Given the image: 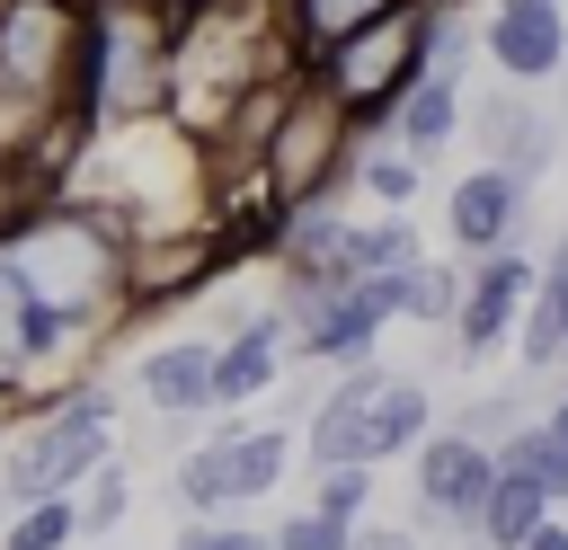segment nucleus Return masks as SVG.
Masks as SVG:
<instances>
[{
  "mask_svg": "<svg viewBox=\"0 0 568 550\" xmlns=\"http://www.w3.org/2000/svg\"><path fill=\"white\" fill-rule=\"evenodd\" d=\"M169 53H178V0H89L80 133L169 115Z\"/></svg>",
  "mask_w": 568,
  "mask_h": 550,
  "instance_id": "obj_1",
  "label": "nucleus"
},
{
  "mask_svg": "<svg viewBox=\"0 0 568 550\" xmlns=\"http://www.w3.org/2000/svg\"><path fill=\"white\" fill-rule=\"evenodd\" d=\"M426 381H408V373H382L373 355L364 364H337V381L320 390V408H311V470L320 461H390V452H417L426 444Z\"/></svg>",
  "mask_w": 568,
  "mask_h": 550,
  "instance_id": "obj_2",
  "label": "nucleus"
},
{
  "mask_svg": "<svg viewBox=\"0 0 568 550\" xmlns=\"http://www.w3.org/2000/svg\"><path fill=\"white\" fill-rule=\"evenodd\" d=\"M106 435H115V390L80 381V390L53 399L18 444H0V497L27 506V497H62V488H80V479L106 461Z\"/></svg>",
  "mask_w": 568,
  "mask_h": 550,
  "instance_id": "obj_3",
  "label": "nucleus"
},
{
  "mask_svg": "<svg viewBox=\"0 0 568 550\" xmlns=\"http://www.w3.org/2000/svg\"><path fill=\"white\" fill-rule=\"evenodd\" d=\"M417 71H426V62H417V0H399V9H382V18L346 27L337 44H320V53H311V80H320V89H337L355 115L399 106V89H408Z\"/></svg>",
  "mask_w": 568,
  "mask_h": 550,
  "instance_id": "obj_4",
  "label": "nucleus"
},
{
  "mask_svg": "<svg viewBox=\"0 0 568 550\" xmlns=\"http://www.w3.org/2000/svg\"><path fill=\"white\" fill-rule=\"evenodd\" d=\"M284 461H293L284 426H222L213 444H195L178 461V506L186 515H240V506L284 488Z\"/></svg>",
  "mask_w": 568,
  "mask_h": 550,
  "instance_id": "obj_5",
  "label": "nucleus"
},
{
  "mask_svg": "<svg viewBox=\"0 0 568 550\" xmlns=\"http://www.w3.org/2000/svg\"><path fill=\"white\" fill-rule=\"evenodd\" d=\"M532 284H541V266L506 240V248H479L470 266H462V310H453V355L462 364H479V355H497L506 337H515V319H524V302H532Z\"/></svg>",
  "mask_w": 568,
  "mask_h": 550,
  "instance_id": "obj_6",
  "label": "nucleus"
},
{
  "mask_svg": "<svg viewBox=\"0 0 568 550\" xmlns=\"http://www.w3.org/2000/svg\"><path fill=\"white\" fill-rule=\"evenodd\" d=\"M408 461H417V523L479 532V506H488V479H497V444L444 426V435H426Z\"/></svg>",
  "mask_w": 568,
  "mask_h": 550,
  "instance_id": "obj_7",
  "label": "nucleus"
},
{
  "mask_svg": "<svg viewBox=\"0 0 568 550\" xmlns=\"http://www.w3.org/2000/svg\"><path fill=\"white\" fill-rule=\"evenodd\" d=\"M284 310H293V355H311V364H364L390 328V302L364 275L328 284V293H284Z\"/></svg>",
  "mask_w": 568,
  "mask_h": 550,
  "instance_id": "obj_8",
  "label": "nucleus"
},
{
  "mask_svg": "<svg viewBox=\"0 0 568 550\" xmlns=\"http://www.w3.org/2000/svg\"><path fill=\"white\" fill-rule=\"evenodd\" d=\"M479 62L497 80H559L568 71V0H488L479 9Z\"/></svg>",
  "mask_w": 568,
  "mask_h": 550,
  "instance_id": "obj_9",
  "label": "nucleus"
},
{
  "mask_svg": "<svg viewBox=\"0 0 568 550\" xmlns=\"http://www.w3.org/2000/svg\"><path fill=\"white\" fill-rule=\"evenodd\" d=\"M284 355H293V310H284V302H266V310H248L240 328H222V337H213V408L266 399L275 373H284Z\"/></svg>",
  "mask_w": 568,
  "mask_h": 550,
  "instance_id": "obj_10",
  "label": "nucleus"
},
{
  "mask_svg": "<svg viewBox=\"0 0 568 550\" xmlns=\"http://www.w3.org/2000/svg\"><path fill=\"white\" fill-rule=\"evenodd\" d=\"M559 133H568V115H550V106L532 98V80H497V89L479 98V151H488L497 169H515V177H541L550 151H559Z\"/></svg>",
  "mask_w": 568,
  "mask_h": 550,
  "instance_id": "obj_11",
  "label": "nucleus"
},
{
  "mask_svg": "<svg viewBox=\"0 0 568 550\" xmlns=\"http://www.w3.org/2000/svg\"><path fill=\"white\" fill-rule=\"evenodd\" d=\"M524 195H532V177H515V169L479 160V169L444 195V231H453V248H470V257H479V248H506V240L524 231V213H532Z\"/></svg>",
  "mask_w": 568,
  "mask_h": 550,
  "instance_id": "obj_12",
  "label": "nucleus"
},
{
  "mask_svg": "<svg viewBox=\"0 0 568 550\" xmlns=\"http://www.w3.org/2000/svg\"><path fill=\"white\" fill-rule=\"evenodd\" d=\"M142 399L160 417H204L213 408V337H169L142 355Z\"/></svg>",
  "mask_w": 568,
  "mask_h": 550,
  "instance_id": "obj_13",
  "label": "nucleus"
},
{
  "mask_svg": "<svg viewBox=\"0 0 568 550\" xmlns=\"http://www.w3.org/2000/svg\"><path fill=\"white\" fill-rule=\"evenodd\" d=\"M453 133H462V80L417 71V80L399 89V106H390V142H399V151H417V160H435Z\"/></svg>",
  "mask_w": 568,
  "mask_h": 550,
  "instance_id": "obj_14",
  "label": "nucleus"
},
{
  "mask_svg": "<svg viewBox=\"0 0 568 550\" xmlns=\"http://www.w3.org/2000/svg\"><path fill=\"white\" fill-rule=\"evenodd\" d=\"M550 515V488L524 470V461H497V479H488V506H479V541L488 550H524V532Z\"/></svg>",
  "mask_w": 568,
  "mask_h": 550,
  "instance_id": "obj_15",
  "label": "nucleus"
},
{
  "mask_svg": "<svg viewBox=\"0 0 568 550\" xmlns=\"http://www.w3.org/2000/svg\"><path fill=\"white\" fill-rule=\"evenodd\" d=\"M80 541V497L62 488V497H27L18 515H9V532H0V550H71Z\"/></svg>",
  "mask_w": 568,
  "mask_h": 550,
  "instance_id": "obj_16",
  "label": "nucleus"
},
{
  "mask_svg": "<svg viewBox=\"0 0 568 550\" xmlns=\"http://www.w3.org/2000/svg\"><path fill=\"white\" fill-rule=\"evenodd\" d=\"M453 310H462V266L408 257V266H399V319H444V328H453Z\"/></svg>",
  "mask_w": 568,
  "mask_h": 550,
  "instance_id": "obj_17",
  "label": "nucleus"
},
{
  "mask_svg": "<svg viewBox=\"0 0 568 550\" xmlns=\"http://www.w3.org/2000/svg\"><path fill=\"white\" fill-rule=\"evenodd\" d=\"M515 355H524V373H568V310H559L550 293L524 302V319H515Z\"/></svg>",
  "mask_w": 568,
  "mask_h": 550,
  "instance_id": "obj_18",
  "label": "nucleus"
},
{
  "mask_svg": "<svg viewBox=\"0 0 568 550\" xmlns=\"http://www.w3.org/2000/svg\"><path fill=\"white\" fill-rule=\"evenodd\" d=\"M284 9H293V35H302V62H311L320 44H337L346 27H364V18H382L399 0H284Z\"/></svg>",
  "mask_w": 568,
  "mask_h": 550,
  "instance_id": "obj_19",
  "label": "nucleus"
},
{
  "mask_svg": "<svg viewBox=\"0 0 568 550\" xmlns=\"http://www.w3.org/2000/svg\"><path fill=\"white\" fill-rule=\"evenodd\" d=\"M417 169H426V160L399 151V142H364V151H355V186H364L373 204H408V195H417Z\"/></svg>",
  "mask_w": 568,
  "mask_h": 550,
  "instance_id": "obj_20",
  "label": "nucleus"
},
{
  "mask_svg": "<svg viewBox=\"0 0 568 550\" xmlns=\"http://www.w3.org/2000/svg\"><path fill=\"white\" fill-rule=\"evenodd\" d=\"M497 461H524V470L550 488V506H568V444H559L541 417H532L524 435H506V444H497Z\"/></svg>",
  "mask_w": 568,
  "mask_h": 550,
  "instance_id": "obj_21",
  "label": "nucleus"
},
{
  "mask_svg": "<svg viewBox=\"0 0 568 550\" xmlns=\"http://www.w3.org/2000/svg\"><path fill=\"white\" fill-rule=\"evenodd\" d=\"M124 506H133V470L106 452V461L80 479V532H115V523H124Z\"/></svg>",
  "mask_w": 568,
  "mask_h": 550,
  "instance_id": "obj_22",
  "label": "nucleus"
},
{
  "mask_svg": "<svg viewBox=\"0 0 568 550\" xmlns=\"http://www.w3.org/2000/svg\"><path fill=\"white\" fill-rule=\"evenodd\" d=\"M541 408H532V390L515 381V390H488V399H470L462 408V435H479V444H506V435H524Z\"/></svg>",
  "mask_w": 568,
  "mask_h": 550,
  "instance_id": "obj_23",
  "label": "nucleus"
},
{
  "mask_svg": "<svg viewBox=\"0 0 568 550\" xmlns=\"http://www.w3.org/2000/svg\"><path fill=\"white\" fill-rule=\"evenodd\" d=\"M311 506H328L337 523H364V506H373V461H320Z\"/></svg>",
  "mask_w": 568,
  "mask_h": 550,
  "instance_id": "obj_24",
  "label": "nucleus"
},
{
  "mask_svg": "<svg viewBox=\"0 0 568 550\" xmlns=\"http://www.w3.org/2000/svg\"><path fill=\"white\" fill-rule=\"evenodd\" d=\"M178 550H284V541L257 532V523H240V515H186Z\"/></svg>",
  "mask_w": 568,
  "mask_h": 550,
  "instance_id": "obj_25",
  "label": "nucleus"
},
{
  "mask_svg": "<svg viewBox=\"0 0 568 550\" xmlns=\"http://www.w3.org/2000/svg\"><path fill=\"white\" fill-rule=\"evenodd\" d=\"M275 541H284V550H346V541H355V523H337L328 506H302V515H284V523H275Z\"/></svg>",
  "mask_w": 568,
  "mask_h": 550,
  "instance_id": "obj_26",
  "label": "nucleus"
},
{
  "mask_svg": "<svg viewBox=\"0 0 568 550\" xmlns=\"http://www.w3.org/2000/svg\"><path fill=\"white\" fill-rule=\"evenodd\" d=\"M346 550H426V541H417V523H373V515H364Z\"/></svg>",
  "mask_w": 568,
  "mask_h": 550,
  "instance_id": "obj_27",
  "label": "nucleus"
},
{
  "mask_svg": "<svg viewBox=\"0 0 568 550\" xmlns=\"http://www.w3.org/2000/svg\"><path fill=\"white\" fill-rule=\"evenodd\" d=\"M18 213H27V169H18V160H0V240L18 231Z\"/></svg>",
  "mask_w": 568,
  "mask_h": 550,
  "instance_id": "obj_28",
  "label": "nucleus"
},
{
  "mask_svg": "<svg viewBox=\"0 0 568 550\" xmlns=\"http://www.w3.org/2000/svg\"><path fill=\"white\" fill-rule=\"evenodd\" d=\"M524 550H568V523H559V506H550V515L524 532Z\"/></svg>",
  "mask_w": 568,
  "mask_h": 550,
  "instance_id": "obj_29",
  "label": "nucleus"
},
{
  "mask_svg": "<svg viewBox=\"0 0 568 550\" xmlns=\"http://www.w3.org/2000/svg\"><path fill=\"white\" fill-rule=\"evenodd\" d=\"M470 550H488V541H470Z\"/></svg>",
  "mask_w": 568,
  "mask_h": 550,
  "instance_id": "obj_30",
  "label": "nucleus"
},
{
  "mask_svg": "<svg viewBox=\"0 0 568 550\" xmlns=\"http://www.w3.org/2000/svg\"><path fill=\"white\" fill-rule=\"evenodd\" d=\"M0 9H9V0H0Z\"/></svg>",
  "mask_w": 568,
  "mask_h": 550,
  "instance_id": "obj_31",
  "label": "nucleus"
}]
</instances>
